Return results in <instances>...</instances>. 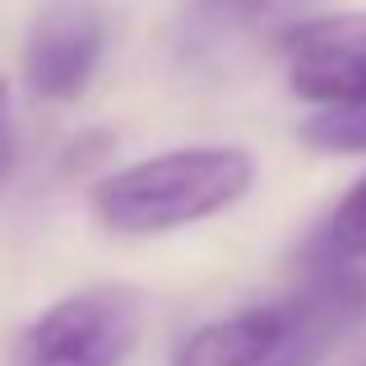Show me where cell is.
<instances>
[{
  "label": "cell",
  "instance_id": "obj_1",
  "mask_svg": "<svg viewBox=\"0 0 366 366\" xmlns=\"http://www.w3.org/2000/svg\"><path fill=\"white\" fill-rule=\"evenodd\" d=\"M255 181V158L232 144L167 149L121 167L93 190L102 227L121 237H158L232 209Z\"/></svg>",
  "mask_w": 366,
  "mask_h": 366
},
{
  "label": "cell",
  "instance_id": "obj_2",
  "mask_svg": "<svg viewBox=\"0 0 366 366\" xmlns=\"http://www.w3.org/2000/svg\"><path fill=\"white\" fill-rule=\"evenodd\" d=\"M144 330V297L98 283L61 297L19 334V366H121Z\"/></svg>",
  "mask_w": 366,
  "mask_h": 366
},
{
  "label": "cell",
  "instance_id": "obj_3",
  "mask_svg": "<svg viewBox=\"0 0 366 366\" xmlns=\"http://www.w3.org/2000/svg\"><path fill=\"white\" fill-rule=\"evenodd\" d=\"M283 65L292 98L311 102L315 112L362 107L366 102V9L315 14L287 28Z\"/></svg>",
  "mask_w": 366,
  "mask_h": 366
},
{
  "label": "cell",
  "instance_id": "obj_4",
  "mask_svg": "<svg viewBox=\"0 0 366 366\" xmlns=\"http://www.w3.org/2000/svg\"><path fill=\"white\" fill-rule=\"evenodd\" d=\"M283 339L259 366H320L343 334L366 320V283L348 269V259L325 250V264H315L302 292L283 302Z\"/></svg>",
  "mask_w": 366,
  "mask_h": 366
},
{
  "label": "cell",
  "instance_id": "obj_5",
  "mask_svg": "<svg viewBox=\"0 0 366 366\" xmlns=\"http://www.w3.org/2000/svg\"><path fill=\"white\" fill-rule=\"evenodd\" d=\"M107 24L93 0H46L28 33V84L46 102H70L89 89L102 61Z\"/></svg>",
  "mask_w": 366,
  "mask_h": 366
},
{
  "label": "cell",
  "instance_id": "obj_6",
  "mask_svg": "<svg viewBox=\"0 0 366 366\" xmlns=\"http://www.w3.org/2000/svg\"><path fill=\"white\" fill-rule=\"evenodd\" d=\"M283 302L209 320L177 348V366H259L283 339Z\"/></svg>",
  "mask_w": 366,
  "mask_h": 366
},
{
  "label": "cell",
  "instance_id": "obj_7",
  "mask_svg": "<svg viewBox=\"0 0 366 366\" xmlns=\"http://www.w3.org/2000/svg\"><path fill=\"white\" fill-rule=\"evenodd\" d=\"M302 139L320 153H366V102L362 107H330L302 121Z\"/></svg>",
  "mask_w": 366,
  "mask_h": 366
},
{
  "label": "cell",
  "instance_id": "obj_8",
  "mask_svg": "<svg viewBox=\"0 0 366 366\" xmlns=\"http://www.w3.org/2000/svg\"><path fill=\"white\" fill-rule=\"evenodd\" d=\"M325 250H334L339 259L366 255V177L339 199V209L330 214V227H325Z\"/></svg>",
  "mask_w": 366,
  "mask_h": 366
},
{
  "label": "cell",
  "instance_id": "obj_9",
  "mask_svg": "<svg viewBox=\"0 0 366 366\" xmlns=\"http://www.w3.org/2000/svg\"><path fill=\"white\" fill-rule=\"evenodd\" d=\"M9 167H14V121H9V89L0 79V190L9 181Z\"/></svg>",
  "mask_w": 366,
  "mask_h": 366
}]
</instances>
